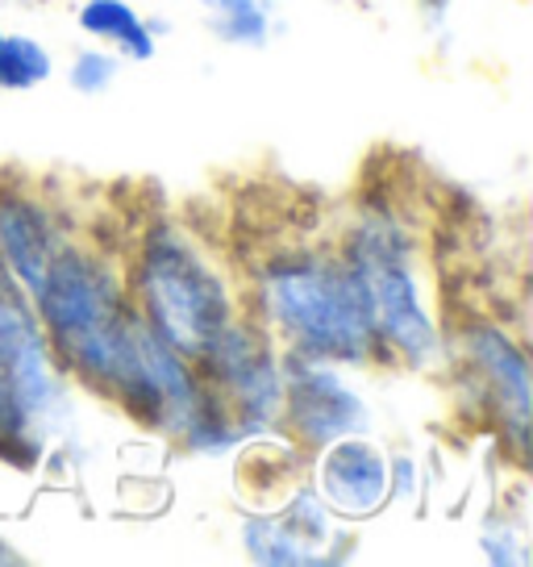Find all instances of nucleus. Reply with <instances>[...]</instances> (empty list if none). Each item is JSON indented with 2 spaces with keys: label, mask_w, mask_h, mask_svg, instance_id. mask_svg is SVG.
<instances>
[{
  "label": "nucleus",
  "mask_w": 533,
  "mask_h": 567,
  "mask_svg": "<svg viewBox=\"0 0 533 567\" xmlns=\"http://www.w3.org/2000/svg\"><path fill=\"white\" fill-rule=\"evenodd\" d=\"M34 313L63 375L113 396L134 372L138 309L108 255L67 243L54 255L46 284L34 292Z\"/></svg>",
  "instance_id": "1"
},
{
  "label": "nucleus",
  "mask_w": 533,
  "mask_h": 567,
  "mask_svg": "<svg viewBox=\"0 0 533 567\" xmlns=\"http://www.w3.org/2000/svg\"><path fill=\"white\" fill-rule=\"evenodd\" d=\"M259 321L288 351L363 368L384 354L375 334L367 288L342 250L292 247L259 267Z\"/></svg>",
  "instance_id": "2"
},
{
  "label": "nucleus",
  "mask_w": 533,
  "mask_h": 567,
  "mask_svg": "<svg viewBox=\"0 0 533 567\" xmlns=\"http://www.w3.org/2000/svg\"><path fill=\"white\" fill-rule=\"evenodd\" d=\"M125 284L138 318L192 363L209 354L221 330L238 318L230 280L176 221H155L138 238Z\"/></svg>",
  "instance_id": "3"
},
{
  "label": "nucleus",
  "mask_w": 533,
  "mask_h": 567,
  "mask_svg": "<svg viewBox=\"0 0 533 567\" xmlns=\"http://www.w3.org/2000/svg\"><path fill=\"white\" fill-rule=\"evenodd\" d=\"M338 250L367 288L384 354L409 363L417 372L438 368L446 359V338L421 297V280L412 267V238L405 234V226L384 209L363 213Z\"/></svg>",
  "instance_id": "4"
},
{
  "label": "nucleus",
  "mask_w": 533,
  "mask_h": 567,
  "mask_svg": "<svg viewBox=\"0 0 533 567\" xmlns=\"http://www.w3.org/2000/svg\"><path fill=\"white\" fill-rule=\"evenodd\" d=\"M63 405V368L38 326L34 301L0 264V425L38 434Z\"/></svg>",
  "instance_id": "5"
},
{
  "label": "nucleus",
  "mask_w": 533,
  "mask_h": 567,
  "mask_svg": "<svg viewBox=\"0 0 533 567\" xmlns=\"http://www.w3.org/2000/svg\"><path fill=\"white\" fill-rule=\"evenodd\" d=\"M196 372L230 405L242 439H266L284 422V372L271 330L254 318H233L209 354L196 359Z\"/></svg>",
  "instance_id": "6"
},
{
  "label": "nucleus",
  "mask_w": 533,
  "mask_h": 567,
  "mask_svg": "<svg viewBox=\"0 0 533 567\" xmlns=\"http://www.w3.org/2000/svg\"><path fill=\"white\" fill-rule=\"evenodd\" d=\"M280 372H284V422L280 425H288V434L301 443V451L317 455L334 439L363 434L372 425V409L342 380L338 363L284 351Z\"/></svg>",
  "instance_id": "7"
},
{
  "label": "nucleus",
  "mask_w": 533,
  "mask_h": 567,
  "mask_svg": "<svg viewBox=\"0 0 533 567\" xmlns=\"http://www.w3.org/2000/svg\"><path fill=\"white\" fill-rule=\"evenodd\" d=\"M462 363L480 384L483 401L500 413V434L509 439L516 460L530 446V359L497 321H467L462 326Z\"/></svg>",
  "instance_id": "8"
},
{
  "label": "nucleus",
  "mask_w": 533,
  "mask_h": 567,
  "mask_svg": "<svg viewBox=\"0 0 533 567\" xmlns=\"http://www.w3.org/2000/svg\"><path fill=\"white\" fill-rule=\"evenodd\" d=\"M321 501L330 505V514L338 517H375L391 501L388 488V455L363 439L346 434L317 451V484Z\"/></svg>",
  "instance_id": "9"
},
{
  "label": "nucleus",
  "mask_w": 533,
  "mask_h": 567,
  "mask_svg": "<svg viewBox=\"0 0 533 567\" xmlns=\"http://www.w3.org/2000/svg\"><path fill=\"white\" fill-rule=\"evenodd\" d=\"M63 247L67 234L38 196L25 188H0V264L9 267V276L25 288L30 301L46 284V271Z\"/></svg>",
  "instance_id": "10"
},
{
  "label": "nucleus",
  "mask_w": 533,
  "mask_h": 567,
  "mask_svg": "<svg viewBox=\"0 0 533 567\" xmlns=\"http://www.w3.org/2000/svg\"><path fill=\"white\" fill-rule=\"evenodd\" d=\"M80 30L96 42L117 47L134 63H150L159 54V38L146 30V18L129 0H84L80 4Z\"/></svg>",
  "instance_id": "11"
},
{
  "label": "nucleus",
  "mask_w": 533,
  "mask_h": 567,
  "mask_svg": "<svg viewBox=\"0 0 533 567\" xmlns=\"http://www.w3.org/2000/svg\"><path fill=\"white\" fill-rule=\"evenodd\" d=\"M176 443L188 446L192 455H209V460H217V455H233L247 439H242V430H238V422H233L230 405L205 384V396H200V405L192 409L188 425L179 430Z\"/></svg>",
  "instance_id": "12"
},
{
  "label": "nucleus",
  "mask_w": 533,
  "mask_h": 567,
  "mask_svg": "<svg viewBox=\"0 0 533 567\" xmlns=\"http://www.w3.org/2000/svg\"><path fill=\"white\" fill-rule=\"evenodd\" d=\"M238 534H242V550H247L250 564H263V567H317L321 564L313 550L288 534V526L275 514H247Z\"/></svg>",
  "instance_id": "13"
},
{
  "label": "nucleus",
  "mask_w": 533,
  "mask_h": 567,
  "mask_svg": "<svg viewBox=\"0 0 533 567\" xmlns=\"http://www.w3.org/2000/svg\"><path fill=\"white\" fill-rule=\"evenodd\" d=\"M51 75H54V59L38 38L0 30V92L42 89Z\"/></svg>",
  "instance_id": "14"
},
{
  "label": "nucleus",
  "mask_w": 533,
  "mask_h": 567,
  "mask_svg": "<svg viewBox=\"0 0 533 567\" xmlns=\"http://www.w3.org/2000/svg\"><path fill=\"white\" fill-rule=\"evenodd\" d=\"M209 9V30L230 47H263L271 38V9L266 0H196Z\"/></svg>",
  "instance_id": "15"
},
{
  "label": "nucleus",
  "mask_w": 533,
  "mask_h": 567,
  "mask_svg": "<svg viewBox=\"0 0 533 567\" xmlns=\"http://www.w3.org/2000/svg\"><path fill=\"white\" fill-rule=\"evenodd\" d=\"M280 522L288 526V534L296 538V543H304V547L317 555L321 564H334L330 559V538H334V514H330V505L321 501L317 488H296V493L288 496V505L280 509Z\"/></svg>",
  "instance_id": "16"
},
{
  "label": "nucleus",
  "mask_w": 533,
  "mask_h": 567,
  "mask_svg": "<svg viewBox=\"0 0 533 567\" xmlns=\"http://www.w3.org/2000/svg\"><path fill=\"white\" fill-rule=\"evenodd\" d=\"M117 71H122V54L105 51V47H84V51H75L67 84H72L80 96H101V92L113 89Z\"/></svg>",
  "instance_id": "17"
},
{
  "label": "nucleus",
  "mask_w": 533,
  "mask_h": 567,
  "mask_svg": "<svg viewBox=\"0 0 533 567\" xmlns=\"http://www.w3.org/2000/svg\"><path fill=\"white\" fill-rule=\"evenodd\" d=\"M480 547H483V559L497 567L530 564V550L521 547V538H516L513 530H504V526H500V530H483Z\"/></svg>",
  "instance_id": "18"
},
{
  "label": "nucleus",
  "mask_w": 533,
  "mask_h": 567,
  "mask_svg": "<svg viewBox=\"0 0 533 567\" xmlns=\"http://www.w3.org/2000/svg\"><path fill=\"white\" fill-rule=\"evenodd\" d=\"M388 488L391 496H400V501H412L417 496V463L412 455H388Z\"/></svg>",
  "instance_id": "19"
},
{
  "label": "nucleus",
  "mask_w": 533,
  "mask_h": 567,
  "mask_svg": "<svg viewBox=\"0 0 533 567\" xmlns=\"http://www.w3.org/2000/svg\"><path fill=\"white\" fill-rule=\"evenodd\" d=\"M0 4H13V0H0Z\"/></svg>",
  "instance_id": "20"
}]
</instances>
